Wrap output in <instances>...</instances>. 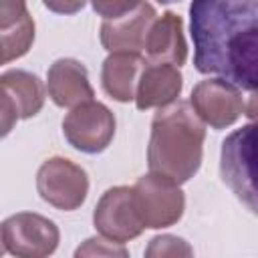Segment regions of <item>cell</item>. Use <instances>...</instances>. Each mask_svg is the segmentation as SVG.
I'll return each instance as SVG.
<instances>
[{"label":"cell","instance_id":"cell-1","mask_svg":"<svg viewBox=\"0 0 258 258\" xmlns=\"http://www.w3.org/2000/svg\"><path fill=\"white\" fill-rule=\"evenodd\" d=\"M194 64L242 91H258V0H191Z\"/></svg>","mask_w":258,"mask_h":258},{"label":"cell","instance_id":"cell-2","mask_svg":"<svg viewBox=\"0 0 258 258\" xmlns=\"http://www.w3.org/2000/svg\"><path fill=\"white\" fill-rule=\"evenodd\" d=\"M206 129L194 107L185 101L161 107L151 123L147 147L149 171L185 183L202 163Z\"/></svg>","mask_w":258,"mask_h":258},{"label":"cell","instance_id":"cell-3","mask_svg":"<svg viewBox=\"0 0 258 258\" xmlns=\"http://www.w3.org/2000/svg\"><path fill=\"white\" fill-rule=\"evenodd\" d=\"M220 173L232 194L258 216V121L236 129L224 139Z\"/></svg>","mask_w":258,"mask_h":258},{"label":"cell","instance_id":"cell-4","mask_svg":"<svg viewBox=\"0 0 258 258\" xmlns=\"http://www.w3.org/2000/svg\"><path fill=\"white\" fill-rule=\"evenodd\" d=\"M2 252L22 258H42L56 250L58 228L44 216L20 212L2 222Z\"/></svg>","mask_w":258,"mask_h":258},{"label":"cell","instance_id":"cell-5","mask_svg":"<svg viewBox=\"0 0 258 258\" xmlns=\"http://www.w3.org/2000/svg\"><path fill=\"white\" fill-rule=\"evenodd\" d=\"M133 194L145 228H167L183 214V191L169 177L157 173L143 175L133 185Z\"/></svg>","mask_w":258,"mask_h":258},{"label":"cell","instance_id":"cell-6","mask_svg":"<svg viewBox=\"0 0 258 258\" xmlns=\"http://www.w3.org/2000/svg\"><path fill=\"white\" fill-rule=\"evenodd\" d=\"M36 189L50 206L71 212L77 210L89 191V179L85 169L64 157L46 159L36 173Z\"/></svg>","mask_w":258,"mask_h":258},{"label":"cell","instance_id":"cell-7","mask_svg":"<svg viewBox=\"0 0 258 258\" xmlns=\"http://www.w3.org/2000/svg\"><path fill=\"white\" fill-rule=\"evenodd\" d=\"M62 133L75 149L99 153L115 135V117L103 103L87 101L71 109L62 121Z\"/></svg>","mask_w":258,"mask_h":258},{"label":"cell","instance_id":"cell-8","mask_svg":"<svg viewBox=\"0 0 258 258\" xmlns=\"http://www.w3.org/2000/svg\"><path fill=\"white\" fill-rule=\"evenodd\" d=\"M93 222L95 228L105 238L121 244L137 238L145 230V224L135 204L133 187H125V185L111 187L103 194V198L95 208Z\"/></svg>","mask_w":258,"mask_h":258},{"label":"cell","instance_id":"cell-9","mask_svg":"<svg viewBox=\"0 0 258 258\" xmlns=\"http://www.w3.org/2000/svg\"><path fill=\"white\" fill-rule=\"evenodd\" d=\"M191 107L204 123L214 129H224L244 113L246 103L238 87L224 79H210L194 87Z\"/></svg>","mask_w":258,"mask_h":258},{"label":"cell","instance_id":"cell-10","mask_svg":"<svg viewBox=\"0 0 258 258\" xmlns=\"http://www.w3.org/2000/svg\"><path fill=\"white\" fill-rule=\"evenodd\" d=\"M2 87V135H6L18 119L34 117L44 103V87L40 79L26 71H6L0 77Z\"/></svg>","mask_w":258,"mask_h":258},{"label":"cell","instance_id":"cell-11","mask_svg":"<svg viewBox=\"0 0 258 258\" xmlns=\"http://www.w3.org/2000/svg\"><path fill=\"white\" fill-rule=\"evenodd\" d=\"M157 18L151 4L141 2L135 10L119 16L105 18L101 24V44L109 52H145V38L151 22Z\"/></svg>","mask_w":258,"mask_h":258},{"label":"cell","instance_id":"cell-12","mask_svg":"<svg viewBox=\"0 0 258 258\" xmlns=\"http://www.w3.org/2000/svg\"><path fill=\"white\" fill-rule=\"evenodd\" d=\"M181 93V75L179 67L163 60H149L141 69V77L135 91V105L139 111L153 107H165L177 99Z\"/></svg>","mask_w":258,"mask_h":258},{"label":"cell","instance_id":"cell-13","mask_svg":"<svg viewBox=\"0 0 258 258\" xmlns=\"http://www.w3.org/2000/svg\"><path fill=\"white\" fill-rule=\"evenodd\" d=\"M48 95L58 107H77L93 101L95 93L89 83L85 64L75 58H58L50 64L46 77Z\"/></svg>","mask_w":258,"mask_h":258},{"label":"cell","instance_id":"cell-14","mask_svg":"<svg viewBox=\"0 0 258 258\" xmlns=\"http://www.w3.org/2000/svg\"><path fill=\"white\" fill-rule=\"evenodd\" d=\"M145 54L149 60H163L181 67L187 56V46L181 30V18L173 12L157 16L145 38Z\"/></svg>","mask_w":258,"mask_h":258},{"label":"cell","instance_id":"cell-15","mask_svg":"<svg viewBox=\"0 0 258 258\" xmlns=\"http://www.w3.org/2000/svg\"><path fill=\"white\" fill-rule=\"evenodd\" d=\"M143 64L145 58L137 52H111L105 58L101 73L103 89L107 91V95L119 103L135 99Z\"/></svg>","mask_w":258,"mask_h":258},{"label":"cell","instance_id":"cell-16","mask_svg":"<svg viewBox=\"0 0 258 258\" xmlns=\"http://www.w3.org/2000/svg\"><path fill=\"white\" fill-rule=\"evenodd\" d=\"M0 32H2V62L6 64L28 52L34 40V22L30 14H26L18 22L6 28H0Z\"/></svg>","mask_w":258,"mask_h":258},{"label":"cell","instance_id":"cell-17","mask_svg":"<svg viewBox=\"0 0 258 258\" xmlns=\"http://www.w3.org/2000/svg\"><path fill=\"white\" fill-rule=\"evenodd\" d=\"M191 248L187 246L185 240L177 238V236H169V234H163V236H155L147 250H145V256H191Z\"/></svg>","mask_w":258,"mask_h":258},{"label":"cell","instance_id":"cell-18","mask_svg":"<svg viewBox=\"0 0 258 258\" xmlns=\"http://www.w3.org/2000/svg\"><path fill=\"white\" fill-rule=\"evenodd\" d=\"M77 256H127V250L121 242L109 238H89L83 246L77 248Z\"/></svg>","mask_w":258,"mask_h":258},{"label":"cell","instance_id":"cell-19","mask_svg":"<svg viewBox=\"0 0 258 258\" xmlns=\"http://www.w3.org/2000/svg\"><path fill=\"white\" fill-rule=\"evenodd\" d=\"M143 0H91L95 12L103 18H119L135 10Z\"/></svg>","mask_w":258,"mask_h":258},{"label":"cell","instance_id":"cell-20","mask_svg":"<svg viewBox=\"0 0 258 258\" xmlns=\"http://www.w3.org/2000/svg\"><path fill=\"white\" fill-rule=\"evenodd\" d=\"M28 14L24 0H0V28H6Z\"/></svg>","mask_w":258,"mask_h":258},{"label":"cell","instance_id":"cell-21","mask_svg":"<svg viewBox=\"0 0 258 258\" xmlns=\"http://www.w3.org/2000/svg\"><path fill=\"white\" fill-rule=\"evenodd\" d=\"M42 4L56 14H75L87 4V0H42Z\"/></svg>","mask_w":258,"mask_h":258},{"label":"cell","instance_id":"cell-22","mask_svg":"<svg viewBox=\"0 0 258 258\" xmlns=\"http://www.w3.org/2000/svg\"><path fill=\"white\" fill-rule=\"evenodd\" d=\"M244 115L250 117V119H254V121H258V91H254L252 97L248 99L246 109H244Z\"/></svg>","mask_w":258,"mask_h":258},{"label":"cell","instance_id":"cell-23","mask_svg":"<svg viewBox=\"0 0 258 258\" xmlns=\"http://www.w3.org/2000/svg\"><path fill=\"white\" fill-rule=\"evenodd\" d=\"M157 2H161V4H171V2H179V0H157Z\"/></svg>","mask_w":258,"mask_h":258}]
</instances>
